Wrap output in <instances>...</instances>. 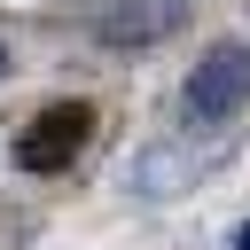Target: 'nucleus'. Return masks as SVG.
Returning <instances> with one entry per match:
<instances>
[{
  "mask_svg": "<svg viewBox=\"0 0 250 250\" xmlns=\"http://www.w3.org/2000/svg\"><path fill=\"white\" fill-rule=\"evenodd\" d=\"M94 141V102H47L23 133H16V164L23 172H70Z\"/></svg>",
  "mask_w": 250,
  "mask_h": 250,
  "instance_id": "nucleus-1",
  "label": "nucleus"
},
{
  "mask_svg": "<svg viewBox=\"0 0 250 250\" xmlns=\"http://www.w3.org/2000/svg\"><path fill=\"white\" fill-rule=\"evenodd\" d=\"M180 102H188V117H203V125H219V117H234L242 102H250V47L242 39H227V47H211L195 70H188V86H180Z\"/></svg>",
  "mask_w": 250,
  "mask_h": 250,
  "instance_id": "nucleus-2",
  "label": "nucleus"
},
{
  "mask_svg": "<svg viewBox=\"0 0 250 250\" xmlns=\"http://www.w3.org/2000/svg\"><path fill=\"white\" fill-rule=\"evenodd\" d=\"M188 16H195V0H102L94 8V39L117 47V55H141V47L172 39V31H188Z\"/></svg>",
  "mask_w": 250,
  "mask_h": 250,
  "instance_id": "nucleus-3",
  "label": "nucleus"
},
{
  "mask_svg": "<svg viewBox=\"0 0 250 250\" xmlns=\"http://www.w3.org/2000/svg\"><path fill=\"white\" fill-rule=\"evenodd\" d=\"M227 250H250V219H242V227H234V242H227Z\"/></svg>",
  "mask_w": 250,
  "mask_h": 250,
  "instance_id": "nucleus-4",
  "label": "nucleus"
},
{
  "mask_svg": "<svg viewBox=\"0 0 250 250\" xmlns=\"http://www.w3.org/2000/svg\"><path fill=\"white\" fill-rule=\"evenodd\" d=\"M8 62H16V55H8V39H0V78H8Z\"/></svg>",
  "mask_w": 250,
  "mask_h": 250,
  "instance_id": "nucleus-5",
  "label": "nucleus"
}]
</instances>
